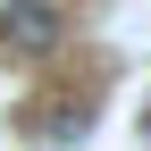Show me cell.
<instances>
[{"label":"cell","mask_w":151,"mask_h":151,"mask_svg":"<svg viewBox=\"0 0 151 151\" xmlns=\"http://www.w3.org/2000/svg\"><path fill=\"white\" fill-rule=\"evenodd\" d=\"M143 143H151V109H143Z\"/></svg>","instance_id":"2"},{"label":"cell","mask_w":151,"mask_h":151,"mask_svg":"<svg viewBox=\"0 0 151 151\" xmlns=\"http://www.w3.org/2000/svg\"><path fill=\"white\" fill-rule=\"evenodd\" d=\"M67 34V9H50V0H9L0 9V59H50Z\"/></svg>","instance_id":"1"}]
</instances>
